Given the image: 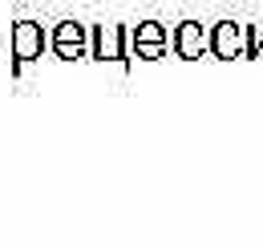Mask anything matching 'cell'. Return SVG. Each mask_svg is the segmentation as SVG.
I'll return each instance as SVG.
<instances>
[{"mask_svg":"<svg viewBox=\"0 0 263 243\" xmlns=\"http://www.w3.org/2000/svg\"><path fill=\"white\" fill-rule=\"evenodd\" d=\"M8 49H12V73H21L25 65L41 61V53L49 49L45 25H36V21H16L12 33H8Z\"/></svg>","mask_w":263,"mask_h":243,"instance_id":"obj_1","label":"cell"},{"mask_svg":"<svg viewBox=\"0 0 263 243\" xmlns=\"http://www.w3.org/2000/svg\"><path fill=\"white\" fill-rule=\"evenodd\" d=\"M89 57L93 61H130V25H93L89 29Z\"/></svg>","mask_w":263,"mask_h":243,"instance_id":"obj_2","label":"cell"},{"mask_svg":"<svg viewBox=\"0 0 263 243\" xmlns=\"http://www.w3.org/2000/svg\"><path fill=\"white\" fill-rule=\"evenodd\" d=\"M49 49L57 61H81L89 57V25L81 21H57L49 33Z\"/></svg>","mask_w":263,"mask_h":243,"instance_id":"obj_3","label":"cell"},{"mask_svg":"<svg viewBox=\"0 0 263 243\" xmlns=\"http://www.w3.org/2000/svg\"><path fill=\"white\" fill-rule=\"evenodd\" d=\"M206 53L219 57V61H235V57H247V25H235V21H219L211 33H206Z\"/></svg>","mask_w":263,"mask_h":243,"instance_id":"obj_4","label":"cell"},{"mask_svg":"<svg viewBox=\"0 0 263 243\" xmlns=\"http://www.w3.org/2000/svg\"><path fill=\"white\" fill-rule=\"evenodd\" d=\"M130 49L138 61H158L166 49H170V29L162 21H142L130 29Z\"/></svg>","mask_w":263,"mask_h":243,"instance_id":"obj_5","label":"cell"},{"mask_svg":"<svg viewBox=\"0 0 263 243\" xmlns=\"http://www.w3.org/2000/svg\"><path fill=\"white\" fill-rule=\"evenodd\" d=\"M170 45H174V53H178L182 61H198V57L206 53V29H202L198 21H182V25L170 29Z\"/></svg>","mask_w":263,"mask_h":243,"instance_id":"obj_6","label":"cell"}]
</instances>
